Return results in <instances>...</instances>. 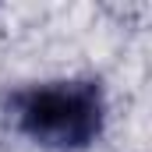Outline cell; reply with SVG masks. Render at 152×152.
<instances>
[{"label":"cell","instance_id":"1","mask_svg":"<svg viewBox=\"0 0 152 152\" xmlns=\"http://www.w3.org/2000/svg\"><path fill=\"white\" fill-rule=\"evenodd\" d=\"M106 88L99 78H50L11 88L4 120L14 134L46 152H85L106 131Z\"/></svg>","mask_w":152,"mask_h":152}]
</instances>
